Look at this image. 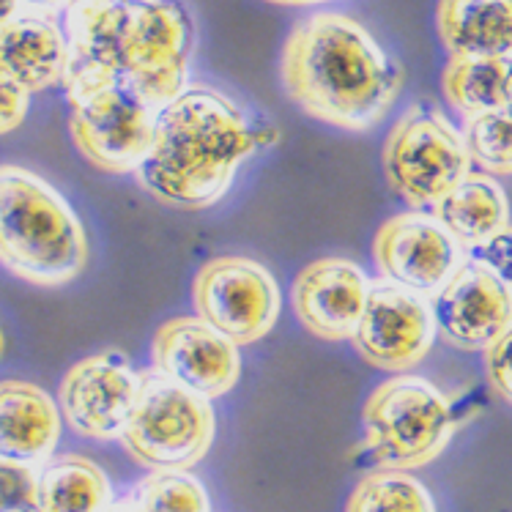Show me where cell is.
I'll list each match as a JSON object with an SVG mask.
<instances>
[{
	"instance_id": "32",
	"label": "cell",
	"mask_w": 512,
	"mask_h": 512,
	"mask_svg": "<svg viewBox=\"0 0 512 512\" xmlns=\"http://www.w3.org/2000/svg\"><path fill=\"white\" fill-rule=\"evenodd\" d=\"M277 6H321V3H332V0H269Z\"/></svg>"
},
{
	"instance_id": "29",
	"label": "cell",
	"mask_w": 512,
	"mask_h": 512,
	"mask_svg": "<svg viewBox=\"0 0 512 512\" xmlns=\"http://www.w3.org/2000/svg\"><path fill=\"white\" fill-rule=\"evenodd\" d=\"M74 0H22V6L25 9L39 11V14H53V11L69 9Z\"/></svg>"
},
{
	"instance_id": "4",
	"label": "cell",
	"mask_w": 512,
	"mask_h": 512,
	"mask_svg": "<svg viewBox=\"0 0 512 512\" xmlns=\"http://www.w3.org/2000/svg\"><path fill=\"white\" fill-rule=\"evenodd\" d=\"M88 261L80 217L42 176L0 165V263L25 283L58 288Z\"/></svg>"
},
{
	"instance_id": "5",
	"label": "cell",
	"mask_w": 512,
	"mask_h": 512,
	"mask_svg": "<svg viewBox=\"0 0 512 512\" xmlns=\"http://www.w3.org/2000/svg\"><path fill=\"white\" fill-rule=\"evenodd\" d=\"M362 417L367 455L381 469L398 471L422 469L439 458L458 425L447 395L419 376H398L378 384Z\"/></svg>"
},
{
	"instance_id": "7",
	"label": "cell",
	"mask_w": 512,
	"mask_h": 512,
	"mask_svg": "<svg viewBox=\"0 0 512 512\" xmlns=\"http://www.w3.org/2000/svg\"><path fill=\"white\" fill-rule=\"evenodd\" d=\"M389 187L414 209H436L471 173L466 140L433 107H411L384 146Z\"/></svg>"
},
{
	"instance_id": "10",
	"label": "cell",
	"mask_w": 512,
	"mask_h": 512,
	"mask_svg": "<svg viewBox=\"0 0 512 512\" xmlns=\"http://www.w3.org/2000/svg\"><path fill=\"white\" fill-rule=\"evenodd\" d=\"M436 335V318L425 296L389 280L370 285L365 313L354 335L356 351L367 365L406 373L430 354Z\"/></svg>"
},
{
	"instance_id": "31",
	"label": "cell",
	"mask_w": 512,
	"mask_h": 512,
	"mask_svg": "<svg viewBox=\"0 0 512 512\" xmlns=\"http://www.w3.org/2000/svg\"><path fill=\"white\" fill-rule=\"evenodd\" d=\"M105 512H146L140 504H137V499L129 493L126 499H121V502H113L110 507H107Z\"/></svg>"
},
{
	"instance_id": "22",
	"label": "cell",
	"mask_w": 512,
	"mask_h": 512,
	"mask_svg": "<svg viewBox=\"0 0 512 512\" xmlns=\"http://www.w3.org/2000/svg\"><path fill=\"white\" fill-rule=\"evenodd\" d=\"M345 512H436V504L408 471L378 469L356 485Z\"/></svg>"
},
{
	"instance_id": "26",
	"label": "cell",
	"mask_w": 512,
	"mask_h": 512,
	"mask_svg": "<svg viewBox=\"0 0 512 512\" xmlns=\"http://www.w3.org/2000/svg\"><path fill=\"white\" fill-rule=\"evenodd\" d=\"M485 373L493 392L512 403V326L496 343L485 348Z\"/></svg>"
},
{
	"instance_id": "27",
	"label": "cell",
	"mask_w": 512,
	"mask_h": 512,
	"mask_svg": "<svg viewBox=\"0 0 512 512\" xmlns=\"http://www.w3.org/2000/svg\"><path fill=\"white\" fill-rule=\"evenodd\" d=\"M31 107V94L0 74V135H9L25 121Z\"/></svg>"
},
{
	"instance_id": "28",
	"label": "cell",
	"mask_w": 512,
	"mask_h": 512,
	"mask_svg": "<svg viewBox=\"0 0 512 512\" xmlns=\"http://www.w3.org/2000/svg\"><path fill=\"white\" fill-rule=\"evenodd\" d=\"M471 252H474V261L485 263L493 274L502 277L504 283L512 285V228L502 230L488 244H482Z\"/></svg>"
},
{
	"instance_id": "8",
	"label": "cell",
	"mask_w": 512,
	"mask_h": 512,
	"mask_svg": "<svg viewBox=\"0 0 512 512\" xmlns=\"http://www.w3.org/2000/svg\"><path fill=\"white\" fill-rule=\"evenodd\" d=\"M192 296L198 318L236 345L266 337L280 318L277 280L266 266L241 255L206 263L195 277Z\"/></svg>"
},
{
	"instance_id": "25",
	"label": "cell",
	"mask_w": 512,
	"mask_h": 512,
	"mask_svg": "<svg viewBox=\"0 0 512 512\" xmlns=\"http://www.w3.org/2000/svg\"><path fill=\"white\" fill-rule=\"evenodd\" d=\"M39 469L0 458V512H36Z\"/></svg>"
},
{
	"instance_id": "2",
	"label": "cell",
	"mask_w": 512,
	"mask_h": 512,
	"mask_svg": "<svg viewBox=\"0 0 512 512\" xmlns=\"http://www.w3.org/2000/svg\"><path fill=\"white\" fill-rule=\"evenodd\" d=\"M283 85L304 113L348 132L381 124L403 91V66L348 14L299 22L283 47Z\"/></svg>"
},
{
	"instance_id": "9",
	"label": "cell",
	"mask_w": 512,
	"mask_h": 512,
	"mask_svg": "<svg viewBox=\"0 0 512 512\" xmlns=\"http://www.w3.org/2000/svg\"><path fill=\"white\" fill-rule=\"evenodd\" d=\"M159 107L129 88L113 85L72 102V140L94 168L105 173H137L143 165Z\"/></svg>"
},
{
	"instance_id": "13",
	"label": "cell",
	"mask_w": 512,
	"mask_h": 512,
	"mask_svg": "<svg viewBox=\"0 0 512 512\" xmlns=\"http://www.w3.org/2000/svg\"><path fill=\"white\" fill-rule=\"evenodd\" d=\"M430 310L436 332L452 348L485 351L512 326V285L471 258L433 293Z\"/></svg>"
},
{
	"instance_id": "23",
	"label": "cell",
	"mask_w": 512,
	"mask_h": 512,
	"mask_svg": "<svg viewBox=\"0 0 512 512\" xmlns=\"http://www.w3.org/2000/svg\"><path fill=\"white\" fill-rule=\"evenodd\" d=\"M471 162H477L488 176L512 173V105L496 113L477 115L466 121L463 132Z\"/></svg>"
},
{
	"instance_id": "34",
	"label": "cell",
	"mask_w": 512,
	"mask_h": 512,
	"mask_svg": "<svg viewBox=\"0 0 512 512\" xmlns=\"http://www.w3.org/2000/svg\"><path fill=\"white\" fill-rule=\"evenodd\" d=\"M504 3H507V6H510V9H512V0H504Z\"/></svg>"
},
{
	"instance_id": "33",
	"label": "cell",
	"mask_w": 512,
	"mask_h": 512,
	"mask_svg": "<svg viewBox=\"0 0 512 512\" xmlns=\"http://www.w3.org/2000/svg\"><path fill=\"white\" fill-rule=\"evenodd\" d=\"M3 348H6V337H3V329H0V356H3Z\"/></svg>"
},
{
	"instance_id": "11",
	"label": "cell",
	"mask_w": 512,
	"mask_h": 512,
	"mask_svg": "<svg viewBox=\"0 0 512 512\" xmlns=\"http://www.w3.org/2000/svg\"><path fill=\"white\" fill-rule=\"evenodd\" d=\"M373 255L384 280L419 296L441 291L466 263L458 239L428 211H406L384 222L373 241Z\"/></svg>"
},
{
	"instance_id": "16",
	"label": "cell",
	"mask_w": 512,
	"mask_h": 512,
	"mask_svg": "<svg viewBox=\"0 0 512 512\" xmlns=\"http://www.w3.org/2000/svg\"><path fill=\"white\" fill-rule=\"evenodd\" d=\"M61 439V406L31 381H0V458L42 466Z\"/></svg>"
},
{
	"instance_id": "20",
	"label": "cell",
	"mask_w": 512,
	"mask_h": 512,
	"mask_svg": "<svg viewBox=\"0 0 512 512\" xmlns=\"http://www.w3.org/2000/svg\"><path fill=\"white\" fill-rule=\"evenodd\" d=\"M113 485L99 463L83 455H58L39 466L36 512H105Z\"/></svg>"
},
{
	"instance_id": "18",
	"label": "cell",
	"mask_w": 512,
	"mask_h": 512,
	"mask_svg": "<svg viewBox=\"0 0 512 512\" xmlns=\"http://www.w3.org/2000/svg\"><path fill=\"white\" fill-rule=\"evenodd\" d=\"M436 25L452 58H512V9L504 0H439Z\"/></svg>"
},
{
	"instance_id": "14",
	"label": "cell",
	"mask_w": 512,
	"mask_h": 512,
	"mask_svg": "<svg viewBox=\"0 0 512 512\" xmlns=\"http://www.w3.org/2000/svg\"><path fill=\"white\" fill-rule=\"evenodd\" d=\"M151 356L154 370L206 400L230 392L241 373L236 343H230L203 318L168 321L154 337Z\"/></svg>"
},
{
	"instance_id": "12",
	"label": "cell",
	"mask_w": 512,
	"mask_h": 512,
	"mask_svg": "<svg viewBox=\"0 0 512 512\" xmlns=\"http://www.w3.org/2000/svg\"><path fill=\"white\" fill-rule=\"evenodd\" d=\"M137 376L124 354H94L69 367L58 389L66 422L85 439H121L137 400Z\"/></svg>"
},
{
	"instance_id": "21",
	"label": "cell",
	"mask_w": 512,
	"mask_h": 512,
	"mask_svg": "<svg viewBox=\"0 0 512 512\" xmlns=\"http://www.w3.org/2000/svg\"><path fill=\"white\" fill-rule=\"evenodd\" d=\"M444 96L466 118L512 105V58H450Z\"/></svg>"
},
{
	"instance_id": "6",
	"label": "cell",
	"mask_w": 512,
	"mask_h": 512,
	"mask_svg": "<svg viewBox=\"0 0 512 512\" xmlns=\"http://www.w3.org/2000/svg\"><path fill=\"white\" fill-rule=\"evenodd\" d=\"M214 408L159 370L140 373V387L126 422V452L148 469L189 471L206 458L214 441Z\"/></svg>"
},
{
	"instance_id": "24",
	"label": "cell",
	"mask_w": 512,
	"mask_h": 512,
	"mask_svg": "<svg viewBox=\"0 0 512 512\" xmlns=\"http://www.w3.org/2000/svg\"><path fill=\"white\" fill-rule=\"evenodd\" d=\"M132 496L146 512H211L209 493L187 471H154L137 482Z\"/></svg>"
},
{
	"instance_id": "17",
	"label": "cell",
	"mask_w": 512,
	"mask_h": 512,
	"mask_svg": "<svg viewBox=\"0 0 512 512\" xmlns=\"http://www.w3.org/2000/svg\"><path fill=\"white\" fill-rule=\"evenodd\" d=\"M69 61L66 33L44 14H20L0 28V74L28 94L63 83Z\"/></svg>"
},
{
	"instance_id": "15",
	"label": "cell",
	"mask_w": 512,
	"mask_h": 512,
	"mask_svg": "<svg viewBox=\"0 0 512 512\" xmlns=\"http://www.w3.org/2000/svg\"><path fill=\"white\" fill-rule=\"evenodd\" d=\"M370 280L354 261L321 258L304 266L293 283V310L321 340H354L365 313Z\"/></svg>"
},
{
	"instance_id": "30",
	"label": "cell",
	"mask_w": 512,
	"mask_h": 512,
	"mask_svg": "<svg viewBox=\"0 0 512 512\" xmlns=\"http://www.w3.org/2000/svg\"><path fill=\"white\" fill-rule=\"evenodd\" d=\"M22 0H0V28H6L9 22H14L22 14Z\"/></svg>"
},
{
	"instance_id": "1",
	"label": "cell",
	"mask_w": 512,
	"mask_h": 512,
	"mask_svg": "<svg viewBox=\"0 0 512 512\" xmlns=\"http://www.w3.org/2000/svg\"><path fill=\"white\" fill-rule=\"evenodd\" d=\"M66 47L69 102L121 85L165 107L187 88L192 20L173 0H74Z\"/></svg>"
},
{
	"instance_id": "19",
	"label": "cell",
	"mask_w": 512,
	"mask_h": 512,
	"mask_svg": "<svg viewBox=\"0 0 512 512\" xmlns=\"http://www.w3.org/2000/svg\"><path fill=\"white\" fill-rule=\"evenodd\" d=\"M463 250H477L510 228V200L488 173H469L433 211Z\"/></svg>"
},
{
	"instance_id": "3",
	"label": "cell",
	"mask_w": 512,
	"mask_h": 512,
	"mask_svg": "<svg viewBox=\"0 0 512 512\" xmlns=\"http://www.w3.org/2000/svg\"><path fill=\"white\" fill-rule=\"evenodd\" d=\"M274 137L272 129L252 126L244 110L220 91L184 88L159 107L137 181L159 203L206 209L228 192L241 162Z\"/></svg>"
}]
</instances>
